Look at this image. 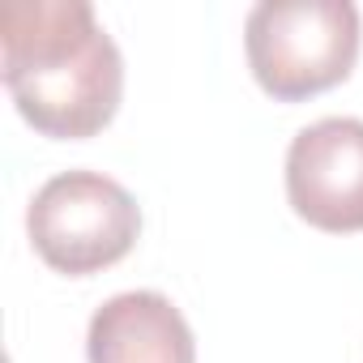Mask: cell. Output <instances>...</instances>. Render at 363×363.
I'll use <instances>...</instances> for the list:
<instances>
[{"label":"cell","mask_w":363,"mask_h":363,"mask_svg":"<svg viewBox=\"0 0 363 363\" xmlns=\"http://www.w3.org/2000/svg\"><path fill=\"white\" fill-rule=\"evenodd\" d=\"M286 197L325 235L363 231V120L329 116L295 133L286 150Z\"/></svg>","instance_id":"277c9868"},{"label":"cell","mask_w":363,"mask_h":363,"mask_svg":"<svg viewBox=\"0 0 363 363\" xmlns=\"http://www.w3.org/2000/svg\"><path fill=\"white\" fill-rule=\"evenodd\" d=\"M26 235L48 269L90 278L124 261L141 235V210L103 171H60L35 193Z\"/></svg>","instance_id":"3957f363"},{"label":"cell","mask_w":363,"mask_h":363,"mask_svg":"<svg viewBox=\"0 0 363 363\" xmlns=\"http://www.w3.org/2000/svg\"><path fill=\"white\" fill-rule=\"evenodd\" d=\"M244 52L269 99L325 94L359 60V9L350 0H265L244 22Z\"/></svg>","instance_id":"7a4b0ae2"},{"label":"cell","mask_w":363,"mask_h":363,"mask_svg":"<svg viewBox=\"0 0 363 363\" xmlns=\"http://www.w3.org/2000/svg\"><path fill=\"white\" fill-rule=\"evenodd\" d=\"M90 363H197L193 329L167 295L124 291L111 295L86 333Z\"/></svg>","instance_id":"5b68a950"},{"label":"cell","mask_w":363,"mask_h":363,"mask_svg":"<svg viewBox=\"0 0 363 363\" xmlns=\"http://www.w3.org/2000/svg\"><path fill=\"white\" fill-rule=\"evenodd\" d=\"M0 77L22 120L56 141L103 133L124 99V60L86 0H5Z\"/></svg>","instance_id":"6da1fadb"}]
</instances>
